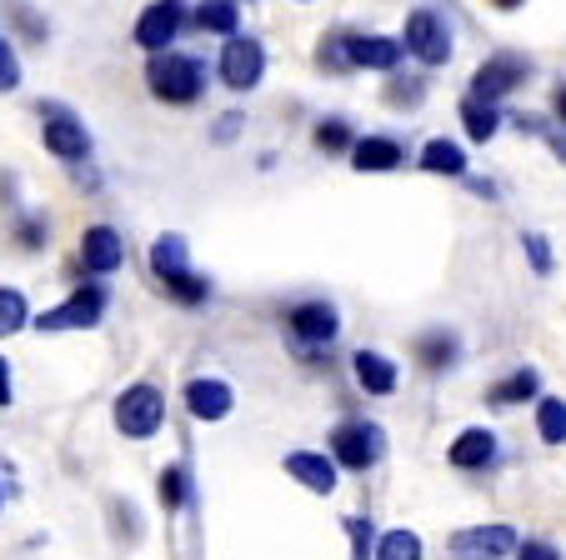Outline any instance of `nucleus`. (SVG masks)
<instances>
[{"label":"nucleus","mask_w":566,"mask_h":560,"mask_svg":"<svg viewBox=\"0 0 566 560\" xmlns=\"http://www.w3.org/2000/svg\"><path fill=\"white\" fill-rule=\"evenodd\" d=\"M150 275H156L160 290L171 300H181V306H206V300H211V281L191 265V245L176 231L156 235V245H150Z\"/></svg>","instance_id":"obj_1"},{"label":"nucleus","mask_w":566,"mask_h":560,"mask_svg":"<svg viewBox=\"0 0 566 560\" xmlns=\"http://www.w3.org/2000/svg\"><path fill=\"white\" fill-rule=\"evenodd\" d=\"M146 85L166 106H196L206 96V65L186 51H156L146 61Z\"/></svg>","instance_id":"obj_2"},{"label":"nucleus","mask_w":566,"mask_h":560,"mask_svg":"<svg viewBox=\"0 0 566 560\" xmlns=\"http://www.w3.org/2000/svg\"><path fill=\"white\" fill-rule=\"evenodd\" d=\"M106 306H111V290L101 286V281H86V286H75L61 306L41 310L31 326L41 330V336H61V330H96L101 320H106Z\"/></svg>","instance_id":"obj_3"},{"label":"nucleus","mask_w":566,"mask_h":560,"mask_svg":"<svg viewBox=\"0 0 566 560\" xmlns=\"http://www.w3.org/2000/svg\"><path fill=\"white\" fill-rule=\"evenodd\" d=\"M111 421H116V431L126 435V441H150V435L166 425V395L150 381L126 385V391L116 395V405H111Z\"/></svg>","instance_id":"obj_4"},{"label":"nucleus","mask_w":566,"mask_h":560,"mask_svg":"<svg viewBox=\"0 0 566 560\" xmlns=\"http://www.w3.org/2000/svg\"><path fill=\"white\" fill-rule=\"evenodd\" d=\"M35 110H41V140L55 160H65V166L91 160V130L71 106H61V101H41Z\"/></svg>","instance_id":"obj_5"},{"label":"nucleus","mask_w":566,"mask_h":560,"mask_svg":"<svg viewBox=\"0 0 566 560\" xmlns=\"http://www.w3.org/2000/svg\"><path fill=\"white\" fill-rule=\"evenodd\" d=\"M401 45H407L411 61H421L427 71H437V65H447L451 55H457V31L447 25V15L441 11H411L407 15V31H401Z\"/></svg>","instance_id":"obj_6"},{"label":"nucleus","mask_w":566,"mask_h":560,"mask_svg":"<svg viewBox=\"0 0 566 560\" xmlns=\"http://www.w3.org/2000/svg\"><path fill=\"white\" fill-rule=\"evenodd\" d=\"M332 455H336L342 471L366 476V471L381 465V455H386V431L376 421H342L332 431Z\"/></svg>","instance_id":"obj_7"},{"label":"nucleus","mask_w":566,"mask_h":560,"mask_svg":"<svg viewBox=\"0 0 566 560\" xmlns=\"http://www.w3.org/2000/svg\"><path fill=\"white\" fill-rule=\"evenodd\" d=\"M286 330L306 356L332 350L336 336H342V310H336L332 300H296V306L286 310Z\"/></svg>","instance_id":"obj_8"},{"label":"nucleus","mask_w":566,"mask_h":560,"mask_svg":"<svg viewBox=\"0 0 566 560\" xmlns=\"http://www.w3.org/2000/svg\"><path fill=\"white\" fill-rule=\"evenodd\" d=\"M216 71H221V85H226V91L247 96V91H256V85H261V75H266V45H261L256 35H241V31L226 35Z\"/></svg>","instance_id":"obj_9"},{"label":"nucleus","mask_w":566,"mask_h":560,"mask_svg":"<svg viewBox=\"0 0 566 560\" xmlns=\"http://www.w3.org/2000/svg\"><path fill=\"white\" fill-rule=\"evenodd\" d=\"M526 81H532V61L516 55V51H496V55H486V61L476 65V75H471V96L496 101V106H502V101L512 96V91H522Z\"/></svg>","instance_id":"obj_10"},{"label":"nucleus","mask_w":566,"mask_h":560,"mask_svg":"<svg viewBox=\"0 0 566 560\" xmlns=\"http://www.w3.org/2000/svg\"><path fill=\"white\" fill-rule=\"evenodd\" d=\"M516 546H522V536H516L512 526H502V520H492V526L457 530V536L447 540V556L451 560H512Z\"/></svg>","instance_id":"obj_11"},{"label":"nucleus","mask_w":566,"mask_h":560,"mask_svg":"<svg viewBox=\"0 0 566 560\" xmlns=\"http://www.w3.org/2000/svg\"><path fill=\"white\" fill-rule=\"evenodd\" d=\"M186 25V0H150L146 11L136 15V31H130V41L140 45V51H171L176 35H181Z\"/></svg>","instance_id":"obj_12"},{"label":"nucleus","mask_w":566,"mask_h":560,"mask_svg":"<svg viewBox=\"0 0 566 560\" xmlns=\"http://www.w3.org/2000/svg\"><path fill=\"white\" fill-rule=\"evenodd\" d=\"M120 265H126V235L116 225H86V235H81V271L116 275Z\"/></svg>","instance_id":"obj_13"},{"label":"nucleus","mask_w":566,"mask_h":560,"mask_svg":"<svg viewBox=\"0 0 566 560\" xmlns=\"http://www.w3.org/2000/svg\"><path fill=\"white\" fill-rule=\"evenodd\" d=\"M286 476L296 480L301 490H311V496H332V490L342 486V465H336V455H326V451H291Z\"/></svg>","instance_id":"obj_14"},{"label":"nucleus","mask_w":566,"mask_h":560,"mask_svg":"<svg viewBox=\"0 0 566 560\" xmlns=\"http://www.w3.org/2000/svg\"><path fill=\"white\" fill-rule=\"evenodd\" d=\"M186 411H191L196 421L216 425L235 411V391L221 381V376H196V381H186Z\"/></svg>","instance_id":"obj_15"},{"label":"nucleus","mask_w":566,"mask_h":560,"mask_svg":"<svg viewBox=\"0 0 566 560\" xmlns=\"http://www.w3.org/2000/svg\"><path fill=\"white\" fill-rule=\"evenodd\" d=\"M346 51H352V71L391 75L407 55V45H401V35H346Z\"/></svg>","instance_id":"obj_16"},{"label":"nucleus","mask_w":566,"mask_h":560,"mask_svg":"<svg viewBox=\"0 0 566 560\" xmlns=\"http://www.w3.org/2000/svg\"><path fill=\"white\" fill-rule=\"evenodd\" d=\"M496 455H502V441H496V431H486V425H467V431L451 441L447 461L457 465V471H492Z\"/></svg>","instance_id":"obj_17"},{"label":"nucleus","mask_w":566,"mask_h":560,"mask_svg":"<svg viewBox=\"0 0 566 560\" xmlns=\"http://www.w3.org/2000/svg\"><path fill=\"white\" fill-rule=\"evenodd\" d=\"M352 166L361 170V176H386V170H401V166H407V146H401L396 136H356Z\"/></svg>","instance_id":"obj_18"},{"label":"nucleus","mask_w":566,"mask_h":560,"mask_svg":"<svg viewBox=\"0 0 566 560\" xmlns=\"http://www.w3.org/2000/svg\"><path fill=\"white\" fill-rule=\"evenodd\" d=\"M352 376H356V385H361L366 395H391L396 385H401L396 360L381 356V350H356V356H352Z\"/></svg>","instance_id":"obj_19"},{"label":"nucleus","mask_w":566,"mask_h":560,"mask_svg":"<svg viewBox=\"0 0 566 560\" xmlns=\"http://www.w3.org/2000/svg\"><path fill=\"white\" fill-rule=\"evenodd\" d=\"M542 395V370L536 366H516L512 376H502V381L486 391V405H496V411H512V405H526Z\"/></svg>","instance_id":"obj_20"},{"label":"nucleus","mask_w":566,"mask_h":560,"mask_svg":"<svg viewBox=\"0 0 566 560\" xmlns=\"http://www.w3.org/2000/svg\"><path fill=\"white\" fill-rule=\"evenodd\" d=\"M411 350H417L421 370H451L461 360V336L447 330V326H431V330H421Z\"/></svg>","instance_id":"obj_21"},{"label":"nucleus","mask_w":566,"mask_h":560,"mask_svg":"<svg viewBox=\"0 0 566 560\" xmlns=\"http://www.w3.org/2000/svg\"><path fill=\"white\" fill-rule=\"evenodd\" d=\"M417 166L427 170V176H447V180H467V150L457 146V140H447V136H437V140H427L421 146V156H417Z\"/></svg>","instance_id":"obj_22"},{"label":"nucleus","mask_w":566,"mask_h":560,"mask_svg":"<svg viewBox=\"0 0 566 560\" xmlns=\"http://www.w3.org/2000/svg\"><path fill=\"white\" fill-rule=\"evenodd\" d=\"M502 110H496V101H481V96H467L461 101V130H467L476 146H486V140H496V130H502Z\"/></svg>","instance_id":"obj_23"},{"label":"nucleus","mask_w":566,"mask_h":560,"mask_svg":"<svg viewBox=\"0 0 566 560\" xmlns=\"http://www.w3.org/2000/svg\"><path fill=\"white\" fill-rule=\"evenodd\" d=\"M206 35H235L241 31V0H201L191 15Z\"/></svg>","instance_id":"obj_24"},{"label":"nucleus","mask_w":566,"mask_h":560,"mask_svg":"<svg viewBox=\"0 0 566 560\" xmlns=\"http://www.w3.org/2000/svg\"><path fill=\"white\" fill-rule=\"evenodd\" d=\"M311 146H316L321 156H352V146H356L352 120H342V116L316 120V130H311Z\"/></svg>","instance_id":"obj_25"},{"label":"nucleus","mask_w":566,"mask_h":560,"mask_svg":"<svg viewBox=\"0 0 566 560\" xmlns=\"http://www.w3.org/2000/svg\"><path fill=\"white\" fill-rule=\"evenodd\" d=\"M156 496H160V506L166 510H181V506H191V471H186V465H166V471H160L156 476Z\"/></svg>","instance_id":"obj_26"},{"label":"nucleus","mask_w":566,"mask_h":560,"mask_svg":"<svg viewBox=\"0 0 566 560\" xmlns=\"http://www.w3.org/2000/svg\"><path fill=\"white\" fill-rule=\"evenodd\" d=\"M536 435L546 445H566V401L562 395H536Z\"/></svg>","instance_id":"obj_27"},{"label":"nucleus","mask_w":566,"mask_h":560,"mask_svg":"<svg viewBox=\"0 0 566 560\" xmlns=\"http://www.w3.org/2000/svg\"><path fill=\"white\" fill-rule=\"evenodd\" d=\"M371 560H427V546H421L417 530H386V536L376 540Z\"/></svg>","instance_id":"obj_28"},{"label":"nucleus","mask_w":566,"mask_h":560,"mask_svg":"<svg viewBox=\"0 0 566 560\" xmlns=\"http://www.w3.org/2000/svg\"><path fill=\"white\" fill-rule=\"evenodd\" d=\"M31 320H35V316H31V300H25V290L0 286V340L15 336V330H25Z\"/></svg>","instance_id":"obj_29"},{"label":"nucleus","mask_w":566,"mask_h":560,"mask_svg":"<svg viewBox=\"0 0 566 560\" xmlns=\"http://www.w3.org/2000/svg\"><path fill=\"white\" fill-rule=\"evenodd\" d=\"M421 101H427V81H421V75H396L391 71V81H386V106L391 110H417Z\"/></svg>","instance_id":"obj_30"},{"label":"nucleus","mask_w":566,"mask_h":560,"mask_svg":"<svg viewBox=\"0 0 566 560\" xmlns=\"http://www.w3.org/2000/svg\"><path fill=\"white\" fill-rule=\"evenodd\" d=\"M45 241H51V221H45V215H35V211L15 215V245H21V251H41Z\"/></svg>","instance_id":"obj_31"},{"label":"nucleus","mask_w":566,"mask_h":560,"mask_svg":"<svg viewBox=\"0 0 566 560\" xmlns=\"http://www.w3.org/2000/svg\"><path fill=\"white\" fill-rule=\"evenodd\" d=\"M21 91V55H15L11 35H0V96Z\"/></svg>","instance_id":"obj_32"},{"label":"nucleus","mask_w":566,"mask_h":560,"mask_svg":"<svg viewBox=\"0 0 566 560\" xmlns=\"http://www.w3.org/2000/svg\"><path fill=\"white\" fill-rule=\"evenodd\" d=\"M522 251H526V261H532V271H536V275H552V271H556V261H552V241H546L542 231H526V235H522Z\"/></svg>","instance_id":"obj_33"},{"label":"nucleus","mask_w":566,"mask_h":560,"mask_svg":"<svg viewBox=\"0 0 566 560\" xmlns=\"http://www.w3.org/2000/svg\"><path fill=\"white\" fill-rule=\"evenodd\" d=\"M316 61L326 65V71H352V51H346V35H332V41H321Z\"/></svg>","instance_id":"obj_34"},{"label":"nucleus","mask_w":566,"mask_h":560,"mask_svg":"<svg viewBox=\"0 0 566 560\" xmlns=\"http://www.w3.org/2000/svg\"><path fill=\"white\" fill-rule=\"evenodd\" d=\"M516 560H566V556L556 540H522V546H516Z\"/></svg>","instance_id":"obj_35"},{"label":"nucleus","mask_w":566,"mask_h":560,"mask_svg":"<svg viewBox=\"0 0 566 560\" xmlns=\"http://www.w3.org/2000/svg\"><path fill=\"white\" fill-rule=\"evenodd\" d=\"M241 120H247V116H241V110H226V116L216 120V130H211V140H216V146H231V140L241 136Z\"/></svg>","instance_id":"obj_36"},{"label":"nucleus","mask_w":566,"mask_h":560,"mask_svg":"<svg viewBox=\"0 0 566 560\" xmlns=\"http://www.w3.org/2000/svg\"><path fill=\"white\" fill-rule=\"evenodd\" d=\"M15 21H21V31L31 35V41H45V25L35 21V11H31V6H15Z\"/></svg>","instance_id":"obj_37"},{"label":"nucleus","mask_w":566,"mask_h":560,"mask_svg":"<svg viewBox=\"0 0 566 560\" xmlns=\"http://www.w3.org/2000/svg\"><path fill=\"white\" fill-rule=\"evenodd\" d=\"M15 401V381H11V360L0 356V411Z\"/></svg>","instance_id":"obj_38"},{"label":"nucleus","mask_w":566,"mask_h":560,"mask_svg":"<svg viewBox=\"0 0 566 560\" xmlns=\"http://www.w3.org/2000/svg\"><path fill=\"white\" fill-rule=\"evenodd\" d=\"M552 116H556V126H566V81L552 91Z\"/></svg>","instance_id":"obj_39"},{"label":"nucleus","mask_w":566,"mask_h":560,"mask_svg":"<svg viewBox=\"0 0 566 560\" xmlns=\"http://www.w3.org/2000/svg\"><path fill=\"white\" fill-rule=\"evenodd\" d=\"M546 146L556 150V160L566 166V126H556V130H546Z\"/></svg>","instance_id":"obj_40"},{"label":"nucleus","mask_w":566,"mask_h":560,"mask_svg":"<svg viewBox=\"0 0 566 560\" xmlns=\"http://www.w3.org/2000/svg\"><path fill=\"white\" fill-rule=\"evenodd\" d=\"M467 186H471L476 196H486V201H496V186H492V180H467Z\"/></svg>","instance_id":"obj_41"},{"label":"nucleus","mask_w":566,"mask_h":560,"mask_svg":"<svg viewBox=\"0 0 566 560\" xmlns=\"http://www.w3.org/2000/svg\"><path fill=\"white\" fill-rule=\"evenodd\" d=\"M496 11H516V6H526V0H492Z\"/></svg>","instance_id":"obj_42"},{"label":"nucleus","mask_w":566,"mask_h":560,"mask_svg":"<svg viewBox=\"0 0 566 560\" xmlns=\"http://www.w3.org/2000/svg\"><path fill=\"white\" fill-rule=\"evenodd\" d=\"M0 506H6V486H0Z\"/></svg>","instance_id":"obj_43"}]
</instances>
